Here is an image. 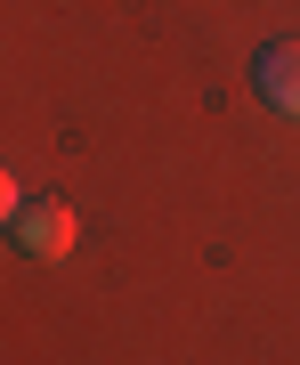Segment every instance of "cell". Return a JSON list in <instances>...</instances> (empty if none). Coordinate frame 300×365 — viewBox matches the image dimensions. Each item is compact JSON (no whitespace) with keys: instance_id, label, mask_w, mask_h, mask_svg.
Returning a JSON list of instances; mask_svg holds the SVG:
<instances>
[{"instance_id":"6da1fadb","label":"cell","mask_w":300,"mask_h":365,"mask_svg":"<svg viewBox=\"0 0 300 365\" xmlns=\"http://www.w3.org/2000/svg\"><path fill=\"white\" fill-rule=\"evenodd\" d=\"M252 90H260V106H276V114H300V41H268V49L252 57Z\"/></svg>"},{"instance_id":"7a4b0ae2","label":"cell","mask_w":300,"mask_h":365,"mask_svg":"<svg viewBox=\"0 0 300 365\" xmlns=\"http://www.w3.org/2000/svg\"><path fill=\"white\" fill-rule=\"evenodd\" d=\"M73 235H81V227H73L66 203H25V211H16V244H25L33 260H66Z\"/></svg>"},{"instance_id":"3957f363","label":"cell","mask_w":300,"mask_h":365,"mask_svg":"<svg viewBox=\"0 0 300 365\" xmlns=\"http://www.w3.org/2000/svg\"><path fill=\"white\" fill-rule=\"evenodd\" d=\"M16 211H25V203H16V179L0 170V227H16Z\"/></svg>"}]
</instances>
